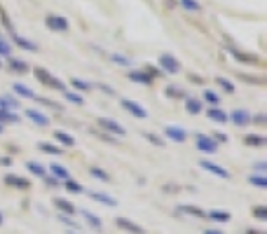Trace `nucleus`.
<instances>
[{"instance_id": "1", "label": "nucleus", "mask_w": 267, "mask_h": 234, "mask_svg": "<svg viewBox=\"0 0 267 234\" xmlns=\"http://www.w3.org/2000/svg\"><path fill=\"white\" fill-rule=\"evenodd\" d=\"M33 73H35V78L40 80L45 87H50V89H59V91H66V84H64V80L56 78V75H52L50 70H45V68H35Z\"/></svg>"}, {"instance_id": "2", "label": "nucleus", "mask_w": 267, "mask_h": 234, "mask_svg": "<svg viewBox=\"0 0 267 234\" xmlns=\"http://www.w3.org/2000/svg\"><path fill=\"white\" fill-rule=\"evenodd\" d=\"M195 143H197V150L204 152V155L218 152V143H216L211 136H206V134H195Z\"/></svg>"}, {"instance_id": "3", "label": "nucleus", "mask_w": 267, "mask_h": 234, "mask_svg": "<svg viewBox=\"0 0 267 234\" xmlns=\"http://www.w3.org/2000/svg\"><path fill=\"white\" fill-rule=\"evenodd\" d=\"M164 141L185 143V141H187V129L178 127V124H167V127H164Z\"/></svg>"}, {"instance_id": "4", "label": "nucleus", "mask_w": 267, "mask_h": 234, "mask_svg": "<svg viewBox=\"0 0 267 234\" xmlns=\"http://www.w3.org/2000/svg\"><path fill=\"white\" fill-rule=\"evenodd\" d=\"M45 26L50 28V31H56V33H66L68 19L61 17V14H47V17H45Z\"/></svg>"}, {"instance_id": "5", "label": "nucleus", "mask_w": 267, "mask_h": 234, "mask_svg": "<svg viewBox=\"0 0 267 234\" xmlns=\"http://www.w3.org/2000/svg\"><path fill=\"white\" fill-rule=\"evenodd\" d=\"M251 113L249 110H244V108H237V110H232V113H227V122H232L234 127H249L251 124Z\"/></svg>"}, {"instance_id": "6", "label": "nucleus", "mask_w": 267, "mask_h": 234, "mask_svg": "<svg viewBox=\"0 0 267 234\" xmlns=\"http://www.w3.org/2000/svg\"><path fill=\"white\" fill-rule=\"evenodd\" d=\"M160 70L162 73H169V75H176L178 70H181V64H178V59H174L171 54H162L160 59Z\"/></svg>"}, {"instance_id": "7", "label": "nucleus", "mask_w": 267, "mask_h": 234, "mask_svg": "<svg viewBox=\"0 0 267 234\" xmlns=\"http://www.w3.org/2000/svg\"><path fill=\"white\" fill-rule=\"evenodd\" d=\"M120 105L129 113V115H134V117H138V119H146L148 117V110L143 108L141 103H136V101H129V99H122L120 101Z\"/></svg>"}, {"instance_id": "8", "label": "nucleus", "mask_w": 267, "mask_h": 234, "mask_svg": "<svg viewBox=\"0 0 267 234\" xmlns=\"http://www.w3.org/2000/svg\"><path fill=\"white\" fill-rule=\"evenodd\" d=\"M99 127H101L103 131H110V134H115V136H124V134H127L120 122H115V119H108V117H99Z\"/></svg>"}, {"instance_id": "9", "label": "nucleus", "mask_w": 267, "mask_h": 234, "mask_svg": "<svg viewBox=\"0 0 267 234\" xmlns=\"http://www.w3.org/2000/svg\"><path fill=\"white\" fill-rule=\"evenodd\" d=\"M5 185H7V187H14V190H28V187H31V181L24 178V176L7 173V176H5Z\"/></svg>"}, {"instance_id": "10", "label": "nucleus", "mask_w": 267, "mask_h": 234, "mask_svg": "<svg viewBox=\"0 0 267 234\" xmlns=\"http://www.w3.org/2000/svg\"><path fill=\"white\" fill-rule=\"evenodd\" d=\"M200 167L204 171H209V173H214V176H218V178H230V171L223 169L220 164H214V162H209V159H201Z\"/></svg>"}, {"instance_id": "11", "label": "nucleus", "mask_w": 267, "mask_h": 234, "mask_svg": "<svg viewBox=\"0 0 267 234\" xmlns=\"http://www.w3.org/2000/svg\"><path fill=\"white\" fill-rule=\"evenodd\" d=\"M24 115L33 122V124H38V127H50V117L45 115V113H40V110H35V108H28V110H24Z\"/></svg>"}, {"instance_id": "12", "label": "nucleus", "mask_w": 267, "mask_h": 234, "mask_svg": "<svg viewBox=\"0 0 267 234\" xmlns=\"http://www.w3.org/2000/svg\"><path fill=\"white\" fill-rule=\"evenodd\" d=\"M115 225L120 227V230H124V232H132V234H143L146 230L141 227V225H136L134 220H129V218H115Z\"/></svg>"}, {"instance_id": "13", "label": "nucleus", "mask_w": 267, "mask_h": 234, "mask_svg": "<svg viewBox=\"0 0 267 234\" xmlns=\"http://www.w3.org/2000/svg\"><path fill=\"white\" fill-rule=\"evenodd\" d=\"M10 38H12V45L21 47V50H26V52H38V50H40V47H38L33 40L21 38V35H17V33H10Z\"/></svg>"}, {"instance_id": "14", "label": "nucleus", "mask_w": 267, "mask_h": 234, "mask_svg": "<svg viewBox=\"0 0 267 234\" xmlns=\"http://www.w3.org/2000/svg\"><path fill=\"white\" fill-rule=\"evenodd\" d=\"M80 218H84V222H87L92 230H96V232H101V230H103L101 218H99V216H94L92 211H84V208H80Z\"/></svg>"}, {"instance_id": "15", "label": "nucleus", "mask_w": 267, "mask_h": 234, "mask_svg": "<svg viewBox=\"0 0 267 234\" xmlns=\"http://www.w3.org/2000/svg\"><path fill=\"white\" fill-rule=\"evenodd\" d=\"M7 68H10L12 73H19V75H26L28 70H31V66H28L26 61H21V59H14V56H10V59H7Z\"/></svg>"}, {"instance_id": "16", "label": "nucleus", "mask_w": 267, "mask_h": 234, "mask_svg": "<svg viewBox=\"0 0 267 234\" xmlns=\"http://www.w3.org/2000/svg\"><path fill=\"white\" fill-rule=\"evenodd\" d=\"M87 195L92 197L94 201H99V204H103V206H108V208L117 206V199H115V197H110V195H106V192H87Z\"/></svg>"}, {"instance_id": "17", "label": "nucleus", "mask_w": 267, "mask_h": 234, "mask_svg": "<svg viewBox=\"0 0 267 234\" xmlns=\"http://www.w3.org/2000/svg\"><path fill=\"white\" fill-rule=\"evenodd\" d=\"M127 78L132 80V82H138V84H150L152 82V75L148 70H129Z\"/></svg>"}, {"instance_id": "18", "label": "nucleus", "mask_w": 267, "mask_h": 234, "mask_svg": "<svg viewBox=\"0 0 267 234\" xmlns=\"http://www.w3.org/2000/svg\"><path fill=\"white\" fill-rule=\"evenodd\" d=\"M0 110H19V99L12 94H0Z\"/></svg>"}, {"instance_id": "19", "label": "nucleus", "mask_w": 267, "mask_h": 234, "mask_svg": "<svg viewBox=\"0 0 267 234\" xmlns=\"http://www.w3.org/2000/svg\"><path fill=\"white\" fill-rule=\"evenodd\" d=\"M47 169L52 171V178H56V181H61V183L70 178V176H68V169L64 167V164H59V162H54L52 167H47Z\"/></svg>"}, {"instance_id": "20", "label": "nucleus", "mask_w": 267, "mask_h": 234, "mask_svg": "<svg viewBox=\"0 0 267 234\" xmlns=\"http://www.w3.org/2000/svg\"><path fill=\"white\" fill-rule=\"evenodd\" d=\"M227 52L232 54L237 61H241V64H255L258 61V56L255 54H246V52H239V50H234V47H227Z\"/></svg>"}, {"instance_id": "21", "label": "nucleus", "mask_w": 267, "mask_h": 234, "mask_svg": "<svg viewBox=\"0 0 267 234\" xmlns=\"http://www.w3.org/2000/svg\"><path fill=\"white\" fill-rule=\"evenodd\" d=\"M54 141L59 145H64V148H73L75 145V138L68 131H54Z\"/></svg>"}, {"instance_id": "22", "label": "nucleus", "mask_w": 267, "mask_h": 234, "mask_svg": "<svg viewBox=\"0 0 267 234\" xmlns=\"http://www.w3.org/2000/svg\"><path fill=\"white\" fill-rule=\"evenodd\" d=\"M54 206L59 208V213H64V216H73V213H78V208L73 206L68 199H54Z\"/></svg>"}, {"instance_id": "23", "label": "nucleus", "mask_w": 267, "mask_h": 234, "mask_svg": "<svg viewBox=\"0 0 267 234\" xmlns=\"http://www.w3.org/2000/svg\"><path fill=\"white\" fill-rule=\"evenodd\" d=\"M206 117H209L211 122H216V124H225L227 122V113L225 110H220V108H209Z\"/></svg>"}, {"instance_id": "24", "label": "nucleus", "mask_w": 267, "mask_h": 234, "mask_svg": "<svg viewBox=\"0 0 267 234\" xmlns=\"http://www.w3.org/2000/svg\"><path fill=\"white\" fill-rule=\"evenodd\" d=\"M12 91L17 94V96H24V99H35V96H38V94H33V89H31V87L21 84V82H14V84H12Z\"/></svg>"}, {"instance_id": "25", "label": "nucleus", "mask_w": 267, "mask_h": 234, "mask_svg": "<svg viewBox=\"0 0 267 234\" xmlns=\"http://www.w3.org/2000/svg\"><path fill=\"white\" fill-rule=\"evenodd\" d=\"M185 108L190 115H197L201 113V99H195V96H185Z\"/></svg>"}, {"instance_id": "26", "label": "nucleus", "mask_w": 267, "mask_h": 234, "mask_svg": "<svg viewBox=\"0 0 267 234\" xmlns=\"http://www.w3.org/2000/svg\"><path fill=\"white\" fill-rule=\"evenodd\" d=\"M26 169L33 173V176H38V178H45L47 176V167H42L40 162H26Z\"/></svg>"}, {"instance_id": "27", "label": "nucleus", "mask_w": 267, "mask_h": 234, "mask_svg": "<svg viewBox=\"0 0 267 234\" xmlns=\"http://www.w3.org/2000/svg\"><path fill=\"white\" fill-rule=\"evenodd\" d=\"M21 117L12 113V110H0V124H19Z\"/></svg>"}, {"instance_id": "28", "label": "nucleus", "mask_w": 267, "mask_h": 234, "mask_svg": "<svg viewBox=\"0 0 267 234\" xmlns=\"http://www.w3.org/2000/svg\"><path fill=\"white\" fill-rule=\"evenodd\" d=\"M61 185H64V190H68L70 195H82V192H84V187H82V185H80V183H78V181H73V178H68V181H64V183H61Z\"/></svg>"}, {"instance_id": "29", "label": "nucleus", "mask_w": 267, "mask_h": 234, "mask_svg": "<svg viewBox=\"0 0 267 234\" xmlns=\"http://www.w3.org/2000/svg\"><path fill=\"white\" fill-rule=\"evenodd\" d=\"M201 99L211 105V108H218V103H220V96H218L214 89H204L201 91Z\"/></svg>"}, {"instance_id": "30", "label": "nucleus", "mask_w": 267, "mask_h": 234, "mask_svg": "<svg viewBox=\"0 0 267 234\" xmlns=\"http://www.w3.org/2000/svg\"><path fill=\"white\" fill-rule=\"evenodd\" d=\"M206 218H211L214 222H230L232 216H230L227 211H209V213H206Z\"/></svg>"}, {"instance_id": "31", "label": "nucleus", "mask_w": 267, "mask_h": 234, "mask_svg": "<svg viewBox=\"0 0 267 234\" xmlns=\"http://www.w3.org/2000/svg\"><path fill=\"white\" fill-rule=\"evenodd\" d=\"M244 143L246 145H255V148H263L267 143L263 136H258V134H249V136H244Z\"/></svg>"}, {"instance_id": "32", "label": "nucleus", "mask_w": 267, "mask_h": 234, "mask_svg": "<svg viewBox=\"0 0 267 234\" xmlns=\"http://www.w3.org/2000/svg\"><path fill=\"white\" fill-rule=\"evenodd\" d=\"M216 84H218L223 91H227V94H234V82H230V80L223 78V75H218V78H216Z\"/></svg>"}, {"instance_id": "33", "label": "nucleus", "mask_w": 267, "mask_h": 234, "mask_svg": "<svg viewBox=\"0 0 267 234\" xmlns=\"http://www.w3.org/2000/svg\"><path fill=\"white\" fill-rule=\"evenodd\" d=\"M249 185H253V187H258V190H267V178L265 176H249Z\"/></svg>"}, {"instance_id": "34", "label": "nucleus", "mask_w": 267, "mask_h": 234, "mask_svg": "<svg viewBox=\"0 0 267 234\" xmlns=\"http://www.w3.org/2000/svg\"><path fill=\"white\" fill-rule=\"evenodd\" d=\"M61 94H64V99H66V101H70V103H75V105H84V99H82L80 94H78V91H61Z\"/></svg>"}, {"instance_id": "35", "label": "nucleus", "mask_w": 267, "mask_h": 234, "mask_svg": "<svg viewBox=\"0 0 267 234\" xmlns=\"http://www.w3.org/2000/svg\"><path fill=\"white\" fill-rule=\"evenodd\" d=\"M178 5H183L187 12H201V5L197 2V0H176Z\"/></svg>"}, {"instance_id": "36", "label": "nucleus", "mask_w": 267, "mask_h": 234, "mask_svg": "<svg viewBox=\"0 0 267 234\" xmlns=\"http://www.w3.org/2000/svg\"><path fill=\"white\" fill-rule=\"evenodd\" d=\"M38 150L47 152V155H61V152H64L59 145H52V143H38Z\"/></svg>"}, {"instance_id": "37", "label": "nucleus", "mask_w": 267, "mask_h": 234, "mask_svg": "<svg viewBox=\"0 0 267 234\" xmlns=\"http://www.w3.org/2000/svg\"><path fill=\"white\" fill-rule=\"evenodd\" d=\"M70 84H73V87H75L78 91H89V89L94 87L92 82H87V80H80V78H73V80H70Z\"/></svg>"}, {"instance_id": "38", "label": "nucleus", "mask_w": 267, "mask_h": 234, "mask_svg": "<svg viewBox=\"0 0 267 234\" xmlns=\"http://www.w3.org/2000/svg\"><path fill=\"white\" fill-rule=\"evenodd\" d=\"M0 56H2V59H10V56H12V42H10V40L0 38Z\"/></svg>"}, {"instance_id": "39", "label": "nucleus", "mask_w": 267, "mask_h": 234, "mask_svg": "<svg viewBox=\"0 0 267 234\" xmlns=\"http://www.w3.org/2000/svg\"><path fill=\"white\" fill-rule=\"evenodd\" d=\"M164 94H167L169 99H185V96H187V94L181 89V87H174V84H171V87H167V91H164Z\"/></svg>"}, {"instance_id": "40", "label": "nucleus", "mask_w": 267, "mask_h": 234, "mask_svg": "<svg viewBox=\"0 0 267 234\" xmlns=\"http://www.w3.org/2000/svg\"><path fill=\"white\" fill-rule=\"evenodd\" d=\"M59 220L64 222V225H66V227H70V230H73V232H78V230H82V225H78V222L73 220V218H70V216H64V213H59Z\"/></svg>"}, {"instance_id": "41", "label": "nucleus", "mask_w": 267, "mask_h": 234, "mask_svg": "<svg viewBox=\"0 0 267 234\" xmlns=\"http://www.w3.org/2000/svg\"><path fill=\"white\" fill-rule=\"evenodd\" d=\"M89 176H92V178H99V181H103V183L110 181V173H106V171H103V169H99V167L89 169Z\"/></svg>"}, {"instance_id": "42", "label": "nucleus", "mask_w": 267, "mask_h": 234, "mask_svg": "<svg viewBox=\"0 0 267 234\" xmlns=\"http://www.w3.org/2000/svg\"><path fill=\"white\" fill-rule=\"evenodd\" d=\"M143 138H146V141H150V143H155V145H164V138H162V136H157V134H150V131H143Z\"/></svg>"}, {"instance_id": "43", "label": "nucleus", "mask_w": 267, "mask_h": 234, "mask_svg": "<svg viewBox=\"0 0 267 234\" xmlns=\"http://www.w3.org/2000/svg\"><path fill=\"white\" fill-rule=\"evenodd\" d=\"M181 211H183V213H190V216H197V218L206 216V213H204L201 208H197V206H187V204H183V206H181Z\"/></svg>"}, {"instance_id": "44", "label": "nucleus", "mask_w": 267, "mask_h": 234, "mask_svg": "<svg viewBox=\"0 0 267 234\" xmlns=\"http://www.w3.org/2000/svg\"><path fill=\"white\" fill-rule=\"evenodd\" d=\"M110 61H113V64H120V66H132V59H129V56H122V54H113Z\"/></svg>"}, {"instance_id": "45", "label": "nucleus", "mask_w": 267, "mask_h": 234, "mask_svg": "<svg viewBox=\"0 0 267 234\" xmlns=\"http://www.w3.org/2000/svg\"><path fill=\"white\" fill-rule=\"evenodd\" d=\"M253 171H255L253 176H265V173H267V162H255Z\"/></svg>"}, {"instance_id": "46", "label": "nucleus", "mask_w": 267, "mask_h": 234, "mask_svg": "<svg viewBox=\"0 0 267 234\" xmlns=\"http://www.w3.org/2000/svg\"><path fill=\"white\" fill-rule=\"evenodd\" d=\"M253 216L258 218V220H267V206H258L253 211Z\"/></svg>"}, {"instance_id": "47", "label": "nucleus", "mask_w": 267, "mask_h": 234, "mask_svg": "<svg viewBox=\"0 0 267 234\" xmlns=\"http://www.w3.org/2000/svg\"><path fill=\"white\" fill-rule=\"evenodd\" d=\"M96 87H99V89L103 91V94H108V96H117V91L113 89V87H108V84H103V82H99Z\"/></svg>"}, {"instance_id": "48", "label": "nucleus", "mask_w": 267, "mask_h": 234, "mask_svg": "<svg viewBox=\"0 0 267 234\" xmlns=\"http://www.w3.org/2000/svg\"><path fill=\"white\" fill-rule=\"evenodd\" d=\"M211 138H214L216 143H227V134H223V131H216Z\"/></svg>"}, {"instance_id": "49", "label": "nucleus", "mask_w": 267, "mask_h": 234, "mask_svg": "<svg viewBox=\"0 0 267 234\" xmlns=\"http://www.w3.org/2000/svg\"><path fill=\"white\" fill-rule=\"evenodd\" d=\"M251 122H258V124H265L267 122V117L260 113V115H255V117H251Z\"/></svg>"}, {"instance_id": "50", "label": "nucleus", "mask_w": 267, "mask_h": 234, "mask_svg": "<svg viewBox=\"0 0 267 234\" xmlns=\"http://www.w3.org/2000/svg\"><path fill=\"white\" fill-rule=\"evenodd\" d=\"M45 181H47V185H50V187H56V185L61 183V181H56V178H52V176H45Z\"/></svg>"}, {"instance_id": "51", "label": "nucleus", "mask_w": 267, "mask_h": 234, "mask_svg": "<svg viewBox=\"0 0 267 234\" xmlns=\"http://www.w3.org/2000/svg\"><path fill=\"white\" fill-rule=\"evenodd\" d=\"M0 164H2V167H10L12 159H10V157H0Z\"/></svg>"}, {"instance_id": "52", "label": "nucleus", "mask_w": 267, "mask_h": 234, "mask_svg": "<svg viewBox=\"0 0 267 234\" xmlns=\"http://www.w3.org/2000/svg\"><path fill=\"white\" fill-rule=\"evenodd\" d=\"M204 234H225L223 230H204Z\"/></svg>"}, {"instance_id": "53", "label": "nucleus", "mask_w": 267, "mask_h": 234, "mask_svg": "<svg viewBox=\"0 0 267 234\" xmlns=\"http://www.w3.org/2000/svg\"><path fill=\"white\" fill-rule=\"evenodd\" d=\"M246 234H265V232H260V230H246Z\"/></svg>"}, {"instance_id": "54", "label": "nucleus", "mask_w": 267, "mask_h": 234, "mask_svg": "<svg viewBox=\"0 0 267 234\" xmlns=\"http://www.w3.org/2000/svg\"><path fill=\"white\" fill-rule=\"evenodd\" d=\"M2 222H5V216H2V213H0V225H2Z\"/></svg>"}, {"instance_id": "55", "label": "nucleus", "mask_w": 267, "mask_h": 234, "mask_svg": "<svg viewBox=\"0 0 267 234\" xmlns=\"http://www.w3.org/2000/svg\"><path fill=\"white\" fill-rule=\"evenodd\" d=\"M2 131H5V127H2V124H0V134H2Z\"/></svg>"}, {"instance_id": "56", "label": "nucleus", "mask_w": 267, "mask_h": 234, "mask_svg": "<svg viewBox=\"0 0 267 234\" xmlns=\"http://www.w3.org/2000/svg\"><path fill=\"white\" fill-rule=\"evenodd\" d=\"M68 234H80V232H73V230H70V232H68Z\"/></svg>"}, {"instance_id": "57", "label": "nucleus", "mask_w": 267, "mask_h": 234, "mask_svg": "<svg viewBox=\"0 0 267 234\" xmlns=\"http://www.w3.org/2000/svg\"><path fill=\"white\" fill-rule=\"evenodd\" d=\"M0 68H2V61H0Z\"/></svg>"}, {"instance_id": "58", "label": "nucleus", "mask_w": 267, "mask_h": 234, "mask_svg": "<svg viewBox=\"0 0 267 234\" xmlns=\"http://www.w3.org/2000/svg\"><path fill=\"white\" fill-rule=\"evenodd\" d=\"M0 38H2V35H0Z\"/></svg>"}]
</instances>
